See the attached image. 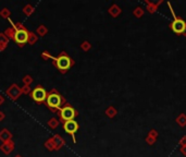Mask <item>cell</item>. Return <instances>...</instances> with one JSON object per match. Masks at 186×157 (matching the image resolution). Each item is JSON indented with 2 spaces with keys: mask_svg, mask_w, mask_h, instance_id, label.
I'll list each match as a JSON object with an SVG mask.
<instances>
[{
  "mask_svg": "<svg viewBox=\"0 0 186 157\" xmlns=\"http://www.w3.org/2000/svg\"><path fill=\"white\" fill-rule=\"evenodd\" d=\"M61 117H62L63 120L65 121H70V120H73V118L75 117V110L72 108V107H69L66 106L61 110Z\"/></svg>",
  "mask_w": 186,
  "mask_h": 157,
  "instance_id": "3957f363",
  "label": "cell"
},
{
  "mask_svg": "<svg viewBox=\"0 0 186 157\" xmlns=\"http://www.w3.org/2000/svg\"><path fill=\"white\" fill-rule=\"evenodd\" d=\"M47 94H46V91L43 88V87H37L33 91L32 93V97L34 98L36 102H43V100L46 98Z\"/></svg>",
  "mask_w": 186,
  "mask_h": 157,
  "instance_id": "277c9868",
  "label": "cell"
},
{
  "mask_svg": "<svg viewBox=\"0 0 186 157\" xmlns=\"http://www.w3.org/2000/svg\"><path fill=\"white\" fill-rule=\"evenodd\" d=\"M57 66L60 70H66L71 66V60L66 56H61L57 59Z\"/></svg>",
  "mask_w": 186,
  "mask_h": 157,
  "instance_id": "5b68a950",
  "label": "cell"
},
{
  "mask_svg": "<svg viewBox=\"0 0 186 157\" xmlns=\"http://www.w3.org/2000/svg\"><path fill=\"white\" fill-rule=\"evenodd\" d=\"M171 11H172V14H173V16H174V21H173V23H172V25H171L172 26V29H173L174 33H176V34H181V33H183L184 31L186 29V23L184 22L183 20L175 18L173 10H171Z\"/></svg>",
  "mask_w": 186,
  "mask_h": 157,
  "instance_id": "6da1fadb",
  "label": "cell"
},
{
  "mask_svg": "<svg viewBox=\"0 0 186 157\" xmlns=\"http://www.w3.org/2000/svg\"><path fill=\"white\" fill-rule=\"evenodd\" d=\"M27 38H29V34H27V32L24 31V29L16 31L15 35H14V39H15L19 44H24V43L27 41Z\"/></svg>",
  "mask_w": 186,
  "mask_h": 157,
  "instance_id": "52a82bcc",
  "label": "cell"
},
{
  "mask_svg": "<svg viewBox=\"0 0 186 157\" xmlns=\"http://www.w3.org/2000/svg\"><path fill=\"white\" fill-rule=\"evenodd\" d=\"M79 129V125L77 122L74 121V120H70V121H65L64 123V130H65L68 133H71V134H74Z\"/></svg>",
  "mask_w": 186,
  "mask_h": 157,
  "instance_id": "8992f818",
  "label": "cell"
},
{
  "mask_svg": "<svg viewBox=\"0 0 186 157\" xmlns=\"http://www.w3.org/2000/svg\"><path fill=\"white\" fill-rule=\"evenodd\" d=\"M47 104L51 108H58L61 105V97L58 94H50L47 97Z\"/></svg>",
  "mask_w": 186,
  "mask_h": 157,
  "instance_id": "7a4b0ae2",
  "label": "cell"
}]
</instances>
